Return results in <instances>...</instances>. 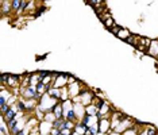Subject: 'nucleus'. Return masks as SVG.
<instances>
[{"mask_svg":"<svg viewBox=\"0 0 158 135\" xmlns=\"http://www.w3.org/2000/svg\"><path fill=\"white\" fill-rule=\"evenodd\" d=\"M111 129H112L111 127V118H103L99 120V130L102 134H110Z\"/></svg>","mask_w":158,"mask_h":135,"instance_id":"1","label":"nucleus"},{"mask_svg":"<svg viewBox=\"0 0 158 135\" xmlns=\"http://www.w3.org/2000/svg\"><path fill=\"white\" fill-rule=\"evenodd\" d=\"M52 112L54 113V116L57 119H61V118H64V108H62V101L58 100L57 101V104L53 107L52 109Z\"/></svg>","mask_w":158,"mask_h":135,"instance_id":"2","label":"nucleus"},{"mask_svg":"<svg viewBox=\"0 0 158 135\" xmlns=\"http://www.w3.org/2000/svg\"><path fill=\"white\" fill-rule=\"evenodd\" d=\"M3 118H4V122H6V123L16 118V109L14 108V105H11V107L8 108V111H7L4 115H3Z\"/></svg>","mask_w":158,"mask_h":135,"instance_id":"3","label":"nucleus"},{"mask_svg":"<svg viewBox=\"0 0 158 135\" xmlns=\"http://www.w3.org/2000/svg\"><path fill=\"white\" fill-rule=\"evenodd\" d=\"M87 130H88V127H85L81 122H77V123H76V127H74V133H76V134H78V135H84Z\"/></svg>","mask_w":158,"mask_h":135,"instance_id":"4","label":"nucleus"},{"mask_svg":"<svg viewBox=\"0 0 158 135\" xmlns=\"http://www.w3.org/2000/svg\"><path fill=\"white\" fill-rule=\"evenodd\" d=\"M35 89H37V92L39 95H45L46 93V85L42 83V81H39V83L35 84Z\"/></svg>","mask_w":158,"mask_h":135,"instance_id":"5","label":"nucleus"},{"mask_svg":"<svg viewBox=\"0 0 158 135\" xmlns=\"http://www.w3.org/2000/svg\"><path fill=\"white\" fill-rule=\"evenodd\" d=\"M65 118H61V119H56L54 122L52 123V126H53V129H58L60 131H61V126L64 124V122H65Z\"/></svg>","mask_w":158,"mask_h":135,"instance_id":"6","label":"nucleus"},{"mask_svg":"<svg viewBox=\"0 0 158 135\" xmlns=\"http://www.w3.org/2000/svg\"><path fill=\"white\" fill-rule=\"evenodd\" d=\"M56 119H57V118L54 116V113H53V112H46V113H45V119H44V122L53 123Z\"/></svg>","mask_w":158,"mask_h":135,"instance_id":"7","label":"nucleus"},{"mask_svg":"<svg viewBox=\"0 0 158 135\" xmlns=\"http://www.w3.org/2000/svg\"><path fill=\"white\" fill-rule=\"evenodd\" d=\"M16 107H18V111H20V112H27V107H26V104H24V101L23 100H18L16 101Z\"/></svg>","mask_w":158,"mask_h":135,"instance_id":"8","label":"nucleus"},{"mask_svg":"<svg viewBox=\"0 0 158 135\" xmlns=\"http://www.w3.org/2000/svg\"><path fill=\"white\" fill-rule=\"evenodd\" d=\"M20 6H22V0H14V2H11L12 11H20Z\"/></svg>","mask_w":158,"mask_h":135,"instance_id":"9","label":"nucleus"},{"mask_svg":"<svg viewBox=\"0 0 158 135\" xmlns=\"http://www.w3.org/2000/svg\"><path fill=\"white\" fill-rule=\"evenodd\" d=\"M18 124H19V122H18V118L12 119V120H10V122H7V127H8V134H10V130L15 129Z\"/></svg>","mask_w":158,"mask_h":135,"instance_id":"10","label":"nucleus"},{"mask_svg":"<svg viewBox=\"0 0 158 135\" xmlns=\"http://www.w3.org/2000/svg\"><path fill=\"white\" fill-rule=\"evenodd\" d=\"M145 133H146V135H157L158 130L154 126H149V127H146L145 129Z\"/></svg>","mask_w":158,"mask_h":135,"instance_id":"11","label":"nucleus"},{"mask_svg":"<svg viewBox=\"0 0 158 135\" xmlns=\"http://www.w3.org/2000/svg\"><path fill=\"white\" fill-rule=\"evenodd\" d=\"M8 80H10V74L3 73V74H2V84H3V85H7V83H8Z\"/></svg>","mask_w":158,"mask_h":135,"instance_id":"12","label":"nucleus"},{"mask_svg":"<svg viewBox=\"0 0 158 135\" xmlns=\"http://www.w3.org/2000/svg\"><path fill=\"white\" fill-rule=\"evenodd\" d=\"M37 10H38V11H37V12H35V14H34V16H35V18L41 16V15H42V14H44V12L46 11V8H45V7H39V8H37Z\"/></svg>","mask_w":158,"mask_h":135,"instance_id":"13","label":"nucleus"},{"mask_svg":"<svg viewBox=\"0 0 158 135\" xmlns=\"http://www.w3.org/2000/svg\"><path fill=\"white\" fill-rule=\"evenodd\" d=\"M61 134V131L58 129H52L50 130V135H60Z\"/></svg>","mask_w":158,"mask_h":135,"instance_id":"14","label":"nucleus"},{"mask_svg":"<svg viewBox=\"0 0 158 135\" xmlns=\"http://www.w3.org/2000/svg\"><path fill=\"white\" fill-rule=\"evenodd\" d=\"M61 134L62 135H73V130H62Z\"/></svg>","mask_w":158,"mask_h":135,"instance_id":"15","label":"nucleus"},{"mask_svg":"<svg viewBox=\"0 0 158 135\" xmlns=\"http://www.w3.org/2000/svg\"><path fill=\"white\" fill-rule=\"evenodd\" d=\"M6 129H8V127H4V126L2 127V134H3V135H7V130H6Z\"/></svg>","mask_w":158,"mask_h":135,"instance_id":"16","label":"nucleus"},{"mask_svg":"<svg viewBox=\"0 0 158 135\" xmlns=\"http://www.w3.org/2000/svg\"><path fill=\"white\" fill-rule=\"evenodd\" d=\"M108 135H122V134H120V133H116V131H112V130H111Z\"/></svg>","mask_w":158,"mask_h":135,"instance_id":"17","label":"nucleus"},{"mask_svg":"<svg viewBox=\"0 0 158 135\" xmlns=\"http://www.w3.org/2000/svg\"><path fill=\"white\" fill-rule=\"evenodd\" d=\"M157 135H158V134H157Z\"/></svg>","mask_w":158,"mask_h":135,"instance_id":"18","label":"nucleus"}]
</instances>
